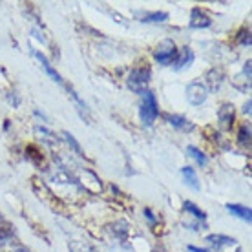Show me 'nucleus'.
<instances>
[{
	"instance_id": "17",
	"label": "nucleus",
	"mask_w": 252,
	"mask_h": 252,
	"mask_svg": "<svg viewBox=\"0 0 252 252\" xmlns=\"http://www.w3.org/2000/svg\"><path fill=\"white\" fill-rule=\"evenodd\" d=\"M238 141H240L243 146H249L251 145V126L249 125H243L240 128V133H238Z\"/></svg>"
},
{
	"instance_id": "24",
	"label": "nucleus",
	"mask_w": 252,
	"mask_h": 252,
	"mask_svg": "<svg viewBox=\"0 0 252 252\" xmlns=\"http://www.w3.org/2000/svg\"><path fill=\"white\" fill-rule=\"evenodd\" d=\"M13 252H30V251H28V249H15Z\"/></svg>"
},
{
	"instance_id": "22",
	"label": "nucleus",
	"mask_w": 252,
	"mask_h": 252,
	"mask_svg": "<svg viewBox=\"0 0 252 252\" xmlns=\"http://www.w3.org/2000/svg\"><path fill=\"white\" fill-rule=\"evenodd\" d=\"M251 106H252V101H251V99H249V101L245 102V106H243V114L251 115Z\"/></svg>"
},
{
	"instance_id": "10",
	"label": "nucleus",
	"mask_w": 252,
	"mask_h": 252,
	"mask_svg": "<svg viewBox=\"0 0 252 252\" xmlns=\"http://www.w3.org/2000/svg\"><path fill=\"white\" fill-rule=\"evenodd\" d=\"M223 71L218 68H212L210 71L207 73V84L208 88H210V92H218L221 86V82H223Z\"/></svg>"
},
{
	"instance_id": "21",
	"label": "nucleus",
	"mask_w": 252,
	"mask_h": 252,
	"mask_svg": "<svg viewBox=\"0 0 252 252\" xmlns=\"http://www.w3.org/2000/svg\"><path fill=\"white\" fill-rule=\"evenodd\" d=\"M145 218L150 221V225H154V223H156V218H154V214H152L148 208H145Z\"/></svg>"
},
{
	"instance_id": "12",
	"label": "nucleus",
	"mask_w": 252,
	"mask_h": 252,
	"mask_svg": "<svg viewBox=\"0 0 252 252\" xmlns=\"http://www.w3.org/2000/svg\"><path fill=\"white\" fill-rule=\"evenodd\" d=\"M207 241L212 243L216 249L236 245V240H234V238H228V236H223V234H210V236H207Z\"/></svg>"
},
{
	"instance_id": "18",
	"label": "nucleus",
	"mask_w": 252,
	"mask_h": 252,
	"mask_svg": "<svg viewBox=\"0 0 252 252\" xmlns=\"http://www.w3.org/2000/svg\"><path fill=\"white\" fill-rule=\"evenodd\" d=\"M185 210H187V212H190L192 216H195L197 220H201V221L207 220V214H205L203 210H199V208L195 207V205L192 201H187V203H185Z\"/></svg>"
},
{
	"instance_id": "7",
	"label": "nucleus",
	"mask_w": 252,
	"mask_h": 252,
	"mask_svg": "<svg viewBox=\"0 0 252 252\" xmlns=\"http://www.w3.org/2000/svg\"><path fill=\"white\" fill-rule=\"evenodd\" d=\"M32 55H33V57H35V59H37L38 63L42 64V68L46 69V73H48V75H50L51 79H53V81L57 82V84H64L63 77H61V73H59L57 69H55V68H53V66H51L50 61H48V59H46L44 55L40 53V51H38V50H32Z\"/></svg>"
},
{
	"instance_id": "13",
	"label": "nucleus",
	"mask_w": 252,
	"mask_h": 252,
	"mask_svg": "<svg viewBox=\"0 0 252 252\" xmlns=\"http://www.w3.org/2000/svg\"><path fill=\"white\" fill-rule=\"evenodd\" d=\"M164 20H168V13L166 11H152L141 15V22H146V24H159Z\"/></svg>"
},
{
	"instance_id": "19",
	"label": "nucleus",
	"mask_w": 252,
	"mask_h": 252,
	"mask_svg": "<svg viewBox=\"0 0 252 252\" xmlns=\"http://www.w3.org/2000/svg\"><path fill=\"white\" fill-rule=\"evenodd\" d=\"M63 135H64V139H66V143H68V145L73 148V152H75L77 156H81V158H82V156H84V152H82L81 145H79V143L75 141V137H73V135H71L69 132H63Z\"/></svg>"
},
{
	"instance_id": "8",
	"label": "nucleus",
	"mask_w": 252,
	"mask_h": 252,
	"mask_svg": "<svg viewBox=\"0 0 252 252\" xmlns=\"http://www.w3.org/2000/svg\"><path fill=\"white\" fill-rule=\"evenodd\" d=\"M192 63H194V53H192V50H190L189 46H185V48H181V50L177 51V57L172 66H174V69L179 71V69L190 66Z\"/></svg>"
},
{
	"instance_id": "20",
	"label": "nucleus",
	"mask_w": 252,
	"mask_h": 252,
	"mask_svg": "<svg viewBox=\"0 0 252 252\" xmlns=\"http://www.w3.org/2000/svg\"><path fill=\"white\" fill-rule=\"evenodd\" d=\"M238 42H240L241 46H251V42H252L251 32H249V30H241V32L238 33Z\"/></svg>"
},
{
	"instance_id": "2",
	"label": "nucleus",
	"mask_w": 252,
	"mask_h": 252,
	"mask_svg": "<svg viewBox=\"0 0 252 252\" xmlns=\"http://www.w3.org/2000/svg\"><path fill=\"white\" fill-rule=\"evenodd\" d=\"M159 115V104L156 95L152 92H145L143 94V102H141V108H139V117L143 121L145 126H152L156 123Z\"/></svg>"
},
{
	"instance_id": "16",
	"label": "nucleus",
	"mask_w": 252,
	"mask_h": 252,
	"mask_svg": "<svg viewBox=\"0 0 252 252\" xmlns=\"http://www.w3.org/2000/svg\"><path fill=\"white\" fill-rule=\"evenodd\" d=\"M13 238V228L9 223H0V245L7 243Z\"/></svg>"
},
{
	"instance_id": "4",
	"label": "nucleus",
	"mask_w": 252,
	"mask_h": 252,
	"mask_svg": "<svg viewBox=\"0 0 252 252\" xmlns=\"http://www.w3.org/2000/svg\"><path fill=\"white\" fill-rule=\"evenodd\" d=\"M208 97V90L207 86H203L201 82H192L187 88V99L192 106H201L203 102L207 101Z\"/></svg>"
},
{
	"instance_id": "14",
	"label": "nucleus",
	"mask_w": 252,
	"mask_h": 252,
	"mask_svg": "<svg viewBox=\"0 0 252 252\" xmlns=\"http://www.w3.org/2000/svg\"><path fill=\"white\" fill-rule=\"evenodd\" d=\"M181 176H183L185 183L189 185V187H192L194 190H199V179H197L192 166H185L183 170H181Z\"/></svg>"
},
{
	"instance_id": "23",
	"label": "nucleus",
	"mask_w": 252,
	"mask_h": 252,
	"mask_svg": "<svg viewBox=\"0 0 252 252\" xmlns=\"http://www.w3.org/2000/svg\"><path fill=\"white\" fill-rule=\"evenodd\" d=\"M189 251L190 252H210V251H205V249H197V247H194V245H190Z\"/></svg>"
},
{
	"instance_id": "3",
	"label": "nucleus",
	"mask_w": 252,
	"mask_h": 252,
	"mask_svg": "<svg viewBox=\"0 0 252 252\" xmlns=\"http://www.w3.org/2000/svg\"><path fill=\"white\" fill-rule=\"evenodd\" d=\"M177 51L179 50L176 48L174 40L166 38V40H163V42L154 50V59H156L159 64L168 66V64H174V61H176V57H177Z\"/></svg>"
},
{
	"instance_id": "1",
	"label": "nucleus",
	"mask_w": 252,
	"mask_h": 252,
	"mask_svg": "<svg viewBox=\"0 0 252 252\" xmlns=\"http://www.w3.org/2000/svg\"><path fill=\"white\" fill-rule=\"evenodd\" d=\"M152 71L148 66H141V68H133L130 71V75L126 79L128 88L132 90L133 94L143 95L145 92H148V82H150Z\"/></svg>"
},
{
	"instance_id": "11",
	"label": "nucleus",
	"mask_w": 252,
	"mask_h": 252,
	"mask_svg": "<svg viewBox=\"0 0 252 252\" xmlns=\"http://www.w3.org/2000/svg\"><path fill=\"white\" fill-rule=\"evenodd\" d=\"M227 210L232 216H238L240 220L247 221V223H251V221H252V214H251V208H249V207H243V205H236V203H234V205H232V203H228Z\"/></svg>"
},
{
	"instance_id": "5",
	"label": "nucleus",
	"mask_w": 252,
	"mask_h": 252,
	"mask_svg": "<svg viewBox=\"0 0 252 252\" xmlns=\"http://www.w3.org/2000/svg\"><path fill=\"white\" fill-rule=\"evenodd\" d=\"M189 26L192 30H203V28H210L212 26V19L208 17L207 13L203 11L201 7H194L190 11V20Z\"/></svg>"
},
{
	"instance_id": "6",
	"label": "nucleus",
	"mask_w": 252,
	"mask_h": 252,
	"mask_svg": "<svg viewBox=\"0 0 252 252\" xmlns=\"http://www.w3.org/2000/svg\"><path fill=\"white\" fill-rule=\"evenodd\" d=\"M234 117H236V112H234L232 104H223V106L218 110V121L223 130H230L234 125Z\"/></svg>"
},
{
	"instance_id": "9",
	"label": "nucleus",
	"mask_w": 252,
	"mask_h": 252,
	"mask_svg": "<svg viewBox=\"0 0 252 252\" xmlns=\"http://www.w3.org/2000/svg\"><path fill=\"white\" fill-rule=\"evenodd\" d=\"M164 119L168 121L176 130H181V132H190V130H194V125L190 123L187 117L183 115H172V114H164L163 115Z\"/></svg>"
},
{
	"instance_id": "15",
	"label": "nucleus",
	"mask_w": 252,
	"mask_h": 252,
	"mask_svg": "<svg viewBox=\"0 0 252 252\" xmlns=\"http://www.w3.org/2000/svg\"><path fill=\"white\" fill-rule=\"evenodd\" d=\"M187 154H189L190 158L194 159L195 163L199 164V166H205V164H207V156H205V154H203L201 150H199V148H197V146H187Z\"/></svg>"
}]
</instances>
